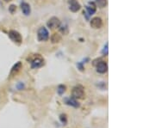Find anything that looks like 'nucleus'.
Returning <instances> with one entry per match:
<instances>
[{"instance_id": "nucleus-3", "label": "nucleus", "mask_w": 155, "mask_h": 128, "mask_svg": "<svg viewBox=\"0 0 155 128\" xmlns=\"http://www.w3.org/2000/svg\"><path fill=\"white\" fill-rule=\"evenodd\" d=\"M9 37L10 38L11 40H13L15 43H17V44H21L22 41V35L16 30H10L9 32Z\"/></svg>"}, {"instance_id": "nucleus-9", "label": "nucleus", "mask_w": 155, "mask_h": 128, "mask_svg": "<svg viewBox=\"0 0 155 128\" xmlns=\"http://www.w3.org/2000/svg\"><path fill=\"white\" fill-rule=\"evenodd\" d=\"M91 27L97 29V28H100L103 25V21L100 17H93V18L91 20Z\"/></svg>"}, {"instance_id": "nucleus-6", "label": "nucleus", "mask_w": 155, "mask_h": 128, "mask_svg": "<svg viewBox=\"0 0 155 128\" xmlns=\"http://www.w3.org/2000/svg\"><path fill=\"white\" fill-rule=\"evenodd\" d=\"M85 9H86V13H85V14H87L86 18H88V17H91V16H92L93 14H95L96 11H97L96 4H95L93 2H90V3H88L87 5L85 6Z\"/></svg>"}, {"instance_id": "nucleus-16", "label": "nucleus", "mask_w": 155, "mask_h": 128, "mask_svg": "<svg viewBox=\"0 0 155 128\" xmlns=\"http://www.w3.org/2000/svg\"><path fill=\"white\" fill-rule=\"evenodd\" d=\"M59 31L63 34V35H67L68 33V28L67 26H59Z\"/></svg>"}, {"instance_id": "nucleus-2", "label": "nucleus", "mask_w": 155, "mask_h": 128, "mask_svg": "<svg viewBox=\"0 0 155 128\" xmlns=\"http://www.w3.org/2000/svg\"><path fill=\"white\" fill-rule=\"evenodd\" d=\"M49 38V30L45 27H41L37 31V39L39 41H46Z\"/></svg>"}, {"instance_id": "nucleus-20", "label": "nucleus", "mask_w": 155, "mask_h": 128, "mask_svg": "<svg viewBox=\"0 0 155 128\" xmlns=\"http://www.w3.org/2000/svg\"><path fill=\"white\" fill-rule=\"evenodd\" d=\"M17 88L19 90H22L24 89V84H23L22 82H18V83L17 84Z\"/></svg>"}, {"instance_id": "nucleus-19", "label": "nucleus", "mask_w": 155, "mask_h": 128, "mask_svg": "<svg viewBox=\"0 0 155 128\" xmlns=\"http://www.w3.org/2000/svg\"><path fill=\"white\" fill-rule=\"evenodd\" d=\"M102 53H103V54L104 55V56H107V55H108V43H106V45L104 46L103 51H102Z\"/></svg>"}, {"instance_id": "nucleus-5", "label": "nucleus", "mask_w": 155, "mask_h": 128, "mask_svg": "<svg viewBox=\"0 0 155 128\" xmlns=\"http://www.w3.org/2000/svg\"><path fill=\"white\" fill-rule=\"evenodd\" d=\"M30 63H31V68L32 69H37V68L41 67L44 64V59L41 57L37 56V57L34 58V59Z\"/></svg>"}, {"instance_id": "nucleus-1", "label": "nucleus", "mask_w": 155, "mask_h": 128, "mask_svg": "<svg viewBox=\"0 0 155 128\" xmlns=\"http://www.w3.org/2000/svg\"><path fill=\"white\" fill-rule=\"evenodd\" d=\"M84 87L80 84L76 85L75 87L72 88V97L75 99H84L85 97V90Z\"/></svg>"}, {"instance_id": "nucleus-22", "label": "nucleus", "mask_w": 155, "mask_h": 128, "mask_svg": "<svg viewBox=\"0 0 155 128\" xmlns=\"http://www.w3.org/2000/svg\"><path fill=\"white\" fill-rule=\"evenodd\" d=\"M5 2H10V1H11V0H4Z\"/></svg>"}, {"instance_id": "nucleus-11", "label": "nucleus", "mask_w": 155, "mask_h": 128, "mask_svg": "<svg viewBox=\"0 0 155 128\" xmlns=\"http://www.w3.org/2000/svg\"><path fill=\"white\" fill-rule=\"evenodd\" d=\"M21 9H22V13L25 15V16H29L31 12V8H30V5H29L28 3H22L21 4Z\"/></svg>"}, {"instance_id": "nucleus-21", "label": "nucleus", "mask_w": 155, "mask_h": 128, "mask_svg": "<svg viewBox=\"0 0 155 128\" xmlns=\"http://www.w3.org/2000/svg\"><path fill=\"white\" fill-rule=\"evenodd\" d=\"M77 66H78V68L80 70V71H84V66H83V63H78L77 64Z\"/></svg>"}, {"instance_id": "nucleus-7", "label": "nucleus", "mask_w": 155, "mask_h": 128, "mask_svg": "<svg viewBox=\"0 0 155 128\" xmlns=\"http://www.w3.org/2000/svg\"><path fill=\"white\" fill-rule=\"evenodd\" d=\"M47 25L49 28L51 29H54V28H57L60 26V21L59 20L57 17H53L49 19V22H47Z\"/></svg>"}, {"instance_id": "nucleus-10", "label": "nucleus", "mask_w": 155, "mask_h": 128, "mask_svg": "<svg viewBox=\"0 0 155 128\" xmlns=\"http://www.w3.org/2000/svg\"><path fill=\"white\" fill-rule=\"evenodd\" d=\"M65 102L66 104L68 105V106H71V107H73L75 108H78L80 107V104L78 102L77 99L73 98V97H68V98H66L65 99Z\"/></svg>"}, {"instance_id": "nucleus-4", "label": "nucleus", "mask_w": 155, "mask_h": 128, "mask_svg": "<svg viewBox=\"0 0 155 128\" xmlns=\"http://www.w3.org/2000/svg\"><path fill=\"white\" fill-rule=\"evenodd\" d=\"M94 65L96 66V70L98 73L104 74L108 72V64L104 61H100V62L95 63Z\"/></svg>"}, {"instance_id": "nucleus-8", "label": "nucleus", "mask_w": 155, "mask_h": 128, "mask_svg": "<svg viewBox=\"0 0 155 128\" xmlns=\"http://www.w3.org/2000/svg\"><path fill=\"white\" fill-rule=\"evenodd\" d=\"M68 4H69V9L72 12L75 13L81 9V5L77 0H68Z\"/></svg>"}, {"instance_id": "nucleus-18", "label": "nucleus", "mask_w": 155, "mask_h": 128, "mask_svg": "<svg viewBox=\"0 0 155 128\" xmlns=\"http://www.w3.org/2000/svg\"><path fill=\"white\" fill-rule=\"evenodd\" d=\"M17 10V6L15 4H11L10 7H9V11H10L11 14H14Z\"/></svg>"}, {"instance_id": "nucleus-17", "label": "nucleus", "mask_w": 155, "mask_h": 128, "mask_svg": "<svg viewBox=\"0 0 155 128\" xmlns=\"http://www.w3.org/2000/svg\"><path fill=\"white\" fill-rule=\"evenodd\" d=\"M59 119L61 120V122L63 123V125H66L67 123V115L66 114H60Z\"/></svg>"}, {"instance_id": "nucleus-14", "label": "nucleus", "mask_w": 155, "mask_h": 128, "mask_svg": "<svg viewBox=\"0 0 155 128\" xmlns=\"http://www.w3.org/2000/svg\"><path fill=\"white\" fill-rule=\"evenodd\" d=\"M66 90H67V87L65 85H63V84H60V85H59L58 88H57V92H58V94L59 95H62L66 92Z\"/></svg>"}, {"instance_id": "nucleus-13", "label": "nucleus", "mask_w": 155, "mask_h": 128, "mask_svg": "<svg viewBox=\"0 0 155 128\" xmlns=\"http://www.w3.org/2000/svg\"><path fill=\"white\" fill-rule=\"evenodd\" d=\"M60 40H61V36L59 34H57V33L54 34L51 36V41H52V43H58Z\"/></svg>"}, {"instance_id": "nucleus-12", "label": "nucleus", "mask_w": 155, "mask_h": 128, "mask_svg": "<svg viewBox=\"0 0 155 128\" xmlns=\"http://www.w3.org/2000/svg\"><path fill=\"white\" fill-rule=\"evenodd\" d=\"M22 64L21 62H17L16 64H14V66L11 68V70H10V77H13L14 75H16V74L18 72L20 71V69L22 68Z\"/></svg>"}, {"instance_id": "nucleus-15", "label": "nucleus", "mask_w": 155, "mask_h": 128, "mask_svg": "<svg viewBox=\"0 0 155 128\" xmlns=\"http://www.w3.org/2000/svg\"><path fill=\"white\" fill-rule=\"evenodd\" d=\"M96 3L99 8H104L107 5V0H96Z\"/></svg>"}]
</instances>
